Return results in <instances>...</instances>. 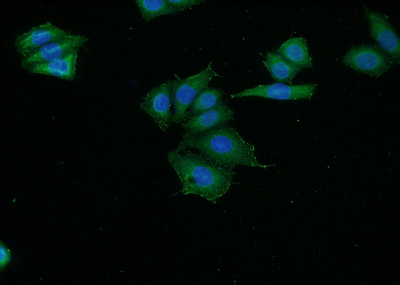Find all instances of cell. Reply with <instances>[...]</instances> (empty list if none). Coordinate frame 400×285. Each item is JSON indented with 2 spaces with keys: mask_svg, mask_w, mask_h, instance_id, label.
<instances>
[{
  "mask_svg": "<svg viewBox=\"0 0 400 285\" xmlns=\"http://www.w3.org/2000/svg\"><path fill=\"white\" fill-rule=\"evenodd\" d=\"M167 160L182 183V195H198L216 204L232 184V170L200 152L176 149L168 152Z\"/></svg>",
  "mask_w": 400,
  "mask_h": 285,
  "instance_id": "1",
  "label": "cell"
},
{
  "mask_svg": "<svg viewBox=\"0 0 400 285\" xmlns=\"http://www.w3.org/2000/svg\"><path fill=\"white\" fill-rule=\"evenodd\" d=\"M187 148L197 150L214 162L232 170L240 166L262 168L274 166L260 162L254 146L236 128L226 124L199 134L183 135L176 150Z\"/></svg>",
  "mask_w": 400,
  "mask_h": 285,
  "instance_id": "2",
  "label": "cell"
},
{
  "mask_svg": "<svg viewBox=\"0 0 400 285\" xmlns=\"http://www.w3.org/2000/svg\"><path fill=\"white\" fill-rule=\"evenodd\" d=\"M212 68L211 62L200 72L184 79L172 82V95L174 112L172 122L180 124L196 97L208 88L210 81L218 76Z\"/></svg>",
  "mask_w": 400,
  "mask_h": 285,
  "instance_id": "3",
  "label": "cell"
},
{
  "mask_svg": "<svg viewBox=\"0 0 400 285\" xmlns=\"http://www.w3.org/2000/svg\"><path fill=\"white\" fill-rule=\"evenodd\" d=\"M172 80H166L152 88L142 98L140 107L153 120L162 132L171 126L172 104Z\"/></svg>",
  "mask_w": 400,
  "mask_h": 285,
  "instance_id": "4",
  "label": "cell"
},
{
  "mask_svg": "<svg viewBox=\"0 0 400 285\" xmlns=\"http://www.w3.org/2000/svg\"><path fill=\"white\" fill-rule=\"evenodd\" d=\"M343 62L356 72L378 76L390 68L388 56L378 48L370 45L352 48L342 58Z\"/></svg>",
  "mask_w": 400,
  "mask_h": 285,
  "instance_id": "5",
  "label": "cell"
},
{
  "mask_svg": "<svg viewBox=\"0 0 400 285\" xmlns=\"http://www.w3.org/2000/svg\"><path fill=\"white\" fill-rule=\"evenodd\" d=\"M316 85L309 83L300 85H288L276 82L261 84L232 94L231 98L254 96L277 100L310 99L314 96Z\"/></svg>",
  "mask_w": 400,
  "mask_h": 285,
  "instance_id": "6",
  "label": "cell"
},
{
  "mask_svg": "<svg viewBox=\"0 0 400 285\" xmlns=\"http://www.w3.org/2000/svg\"><path fill=\"white\" fill-rule=\"evenodd\" d=\"M71 34L56 26L52 22H47L18 36L16 38L14 45L18 54L24 57L43 46L65 38Z\"/></svg>",
  "mask_w": 400,
  "mask_h": 285,
  "instance_id": "7",
  "label": "cell"
},
{
  "mask_svg": "<svg viewBox=\"0 0 400 285\" xmlns=\"http://www.w3.org/2000/svg\"><path fill=\"white\" fill-rule=\"evenodd\" d=\"M88 38L71 34L68 36L48 43L28 55L22 57L21 66L26 69L34 64L48 62L60 58L83 46Z\"/></svg>",
  "mask_w": 400,
  "mask_h": 285,
  "instance_id": "8",
  "label": "cell"
},
{
  "mask_svg": "<svg viewBox=\"0 0 400 285\" xmlns=\"http://www.w3.org/2000/svg\"><path fill=\"white\" fill-rule=\"evenodd\" d=\"M372 37L380 48L394 60L399 62L400 42L394 30L380 14L368 8L365 10Z\"/></svg>",
  "mask_w": 400,
  "mask_h": 285,
  "instance_id": "9",
  "label": "cell"
},
{
  "mask_svg": "<svg viewBox=\"0 0 400 285\" xmlns=\"http://www.w3.org/2000/svg\"><path fill=\"white\" fill-rule=\"evenodd\" d=\"M234 117V111L222 101L214 108L184 120L183 135L199 134L226 124Z\"/></svg>",
  "mask_w": 400,
  "mask_h": 285,
  "instance_id": "10",
  "label": "cell"
},
{
  "mask_svg": "<svg viewBox=\"0 0 400 285\" xmlns=\"http://www.w3.org/2000/svg\"><path fill=\"white\" fill-rule=\"evenodd\" d=\"M78 49L74 50L54 60L34 64L26 70L32 74L55 76L72 80L76 75V61Z\"/></svg>",
  "mask_w": 400,
  "mask_h": 285,
  "instance_id": "11",
  "label": "cell"
},
{
  "mask_svg": "<svg viewBox=\"0 0 400 285\" xmlns=\"http://www.w3.org/2000/svg\"><path fill=\"white\" fill-rule=\"evenodd\" d=\"M287 61L300 68H312V61L306 40L302 37L292 38L276 50Z\"/></svg>",
  "mask_w": 400,
  "mask_h": 285,
  "instance_id": "12",
  "label": "cell"
},
{
  "mask_svg": "<svg viewBox=\"0 0 400 285\" xmlns=\"http://www.w3.org/2000/svg\"><path fill=\"white\" fill-rule=\"evenodd\" d=\"M264 63L272 77L277 82L290 83L301 70L287 61L277 52H268Z\"/></svg>",
  "mask_w": 400,
  "mask_h": 285,
  "instance_id": "13",
  "label": "cell"
},
{
  "mask_svg": "<svg viewBox=\"0 0 400 285\" xmlns=\"http://www.w3.org/2000/svg\"><path fill=\"white\" fill-rule=\"evenodd\" d=\"M223 94V90L218 88H207L202 90L196 97L189 107L184 121L217 106L222 101Z\"/></svg>",
  "mask_w": 400,
  "mask_h": 285,
  "instance_id": "14",
  "label": "cell"
},
{
  "mask_svg": "<svg viewBox=\"0 0 400 285\" xmlns=\"http://www.w3.org/2000/svg\"><path fill=\"white\" fill-rule=\"evenodd\" d=\"M135 2L140 10L142 18L146 21L160 16L178 12L167 0H136Z\"/></svg>",
  "mask_w": 400,
  "mask_h": 285,
  "instance_id": "15",
  "label": "cell"
},
{
  "mask_svg": "<svg viewBox=\"0 0 400 285\" xmlns=\"http://www.w3.org/2000/svg\"><path fill=\"white\" fill-rule=\"evenodd\" d=\"M168 2L178 12L182 10L188 8L199 4L203 0H167Z\"/></svg>",
  "mask_w": 400,
  "mask_h": 285,
  "instance_id": "16",
  "label": "cell"
}]
</instances>
